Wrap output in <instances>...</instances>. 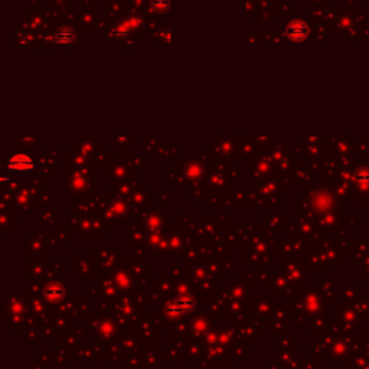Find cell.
Wrapping results in <instances>:
<instances>
[{
	"label": "cell",
	"mask_w": 369,
	"mask_h": 369,
	"mask_svg": "<svg viewBox=\"0 0 369 369\" xmlns=\"http://www.w3.org/2000/svg\"><path fill=\"white\" fill-rule=\"evenodd\" d=\"M288 33L293 39L299 41V39H303L304 36L307 35V28L303 22H293L288 28Z\"/></svg>",
	"instance_id": "6da1fadb"
}]
</instances>
